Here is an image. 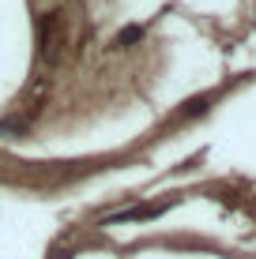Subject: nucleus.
I'll use <instances>...</instances> for the list:
<instances>
[{
	"label": "nucleus",
	"instance_id": "obj_1",
	"mask_svg": "<svg viewBox=\"0 0 256 259\" xmlns=\"http://www.w3.org/2000/svg\"><path fill=\"white\" fill-rule=\"evenodd\" d=\"M38 38H42V57L53 60V57H57V46L64 41V26H60L57 15H46V19H42V26H38Z\"/></svg>",
	"mask_w": 256,
	"mask_h": 259
},
{
	"label": "nucleus",
	"instance_id": "obj_2",
	"mask_svg": "<svg viewBox=\"0 0 256 259\" xmlns=\"http://www.w3.org/2000/svg\"><path fill=\"white\" fill-rule=\"evenodd\" d=\"M139 34H143V30H139V26H128V30H121V34H117V46L125 49L128 41H136V38H139Z\"/></svg>",
	"mask_w": 256,
	"mask_h": 259
}]
</instances>
